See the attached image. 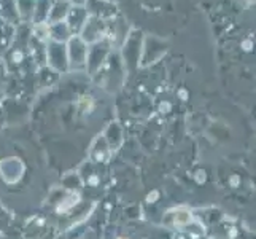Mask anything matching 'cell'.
<instances>
[{
  "instance_id": "obj_1",
  "label": "cell",
  "mask_w": 256,
  "mask_h": 239,
  "mask_svg": "<svg viewBox=\"0 0 256 239\" xmlns=\"http://www.w3.org/2000/svg\"><path fill=\"white\" fill-rule=\"evenodd\" d=\"M66 53H67V61L75 67L84 66L88 63V43L80 35H74L67 42Z\"/></svg>"
},
{
  "instance_id": "obj_2",
  "label": "cell",
  "mask_w": 256,
  "mask_h": 239,
  "mask_svg": "<svg viewBox=\"0 0 256 239\" xmlns=\"http://www.w3.org/2000/svg\"><path fill=\"white\" fill-rule=\"evenodd\" d=\"M100 23L102 21L97 16H90V15H88L86 21H84V26H83V29L80 32V37L88 43V45L92 43V42L100 40L102 35L105 34Z\"/></svg>"
},
{
  "instance_id": "obj_3",
  "label": "cell",
  "mask_w": 256,
  "mask_h": 239,
  "mask_svg": "<svg viewBox=\"0 0 256 239\" xmlns=\"http://www.w3.org/2000/svg\"><path fill=\"white\" fill-rule=\"evenodd\" d=\"M70 7H72V5H70L67 0H52L51 8H50V13H48L46 24L50 26V24H56V23L66 21Z\"/></svg>"
},
{
  "instance_id": "obj_4",
  "label": "cell",
  "mask_w": 256,
  "mask_h": 239,
  "mask_svg": "<svg viewBox=\"0 0 256 239\" xmlns=\"http://www.w3.org/2000/svg\"><path fill=\"white\" fill-rule=\"evenodd\" d=\"M48 29H50V39L52 42H56V43H67L70 39L74 37L66 21L56 23V24H50Z\"/></svg>"
},
{
  "instance_id": "obj_5",
  "label": "cell",
  "mask_w": 256,
  "mask_h": 239,
  "mask_svg": "<svg viewBox=\"0 0 256 239\" xmlns=\"http://www.w3.org/2000/svg\"><path fill=\"white\" fill-rule=\"evenodd\" d=\"M35 4H37V0H14L18 16L24 21L32 23L35 13Z\"/></svg>"
},
{
  "instance_id": "obj_6",
  "label": "cell",
  "mask_w": 256,
  "mask_h": 239,
  "mask_svg": "<svg viewBox=\"0 0 256 239\" xmlns=\"http://www.w3.org/2000/svg\"><path fill=\"white\" fill-rule=\"evenodd\" d=\"M191 220V214L186 210H176L174 212V222L175 225H186Z\"/></svg>"
},
{
  "instance_id": "obj_7",
  "label": "cell",
  "mask_w": 256,
  "mask_h": 239,
  "mask_svg": "<svg viewBox=\"0 0 256 239\" xmlns=\"http://www.w3.org/2000/svg\"><path fill=\"white\" fill-rule=\"evenodd\" d=\"M67 2H68L70 5H76V7H84L86 0H67Z\"/></svg>"
}]
</instances>
